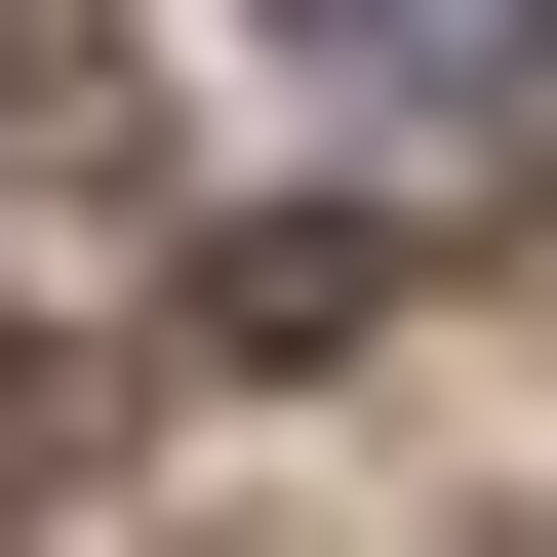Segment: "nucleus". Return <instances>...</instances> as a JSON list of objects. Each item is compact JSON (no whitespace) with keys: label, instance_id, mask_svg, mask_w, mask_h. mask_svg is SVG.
Returning <instances> with one entry per match:
<instances>
[{"label":"nucleus","instance_id":"f257e3e1","mask_svg":"<svg viewBox=\"0 0 557 557\" xmlns=\"http://www.w3.org/2000/svg\"><path fill=\"white\" fill-rule=\"evenodd\" d=\"M278 40H398V81H438V40H557V0H278Z\"/></svg>","mask_w":557,"mask_h":557},{"label":"nucleus","instance_id":"f03ea898","mask_svg":"<svg viewBox=\"0 0 557 557\" xmlns=\"http://www.w3.org/2000/svg\"><path fill=\"white\" fill-rule=\"evenodd\" d=\"M40 438H81V398H40V319H0V518H40Z\"/></svg>","mask_w":557,"mask_h":557}]
</instances>
